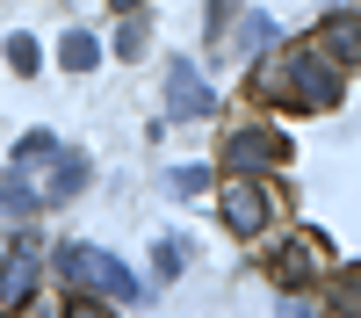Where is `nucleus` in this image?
<instances>
[{
  "instance_id": "1",
  "label": "nucleus",
  "mask_w": 361,
  "mask_h": 318,
  "mask_svg": "<svg viewBox=\"0 0 361 318\" xmlns=\"http://www.w3.org/2000/svg\"><path fill=\"white\" fill-rule=\"evenodd\" d=\"M340 80H347L340 66H325L311 44H296V51H275V58L253 73V94L275 102V109H304V116H318V109L340 102Z\"/></svg>"
},
{
  "instance_id": "2",
  "label": "nucleus",
  "mask_w": 361,
  "mask_h": 318,
  "mask_svg": "<svg viewBox=\"0 0 361 318\" xmlns=\"http://www.w3.org/2000/svg\"><path fill=\"white\" fill-rule=\"evenodd\" d=\"M58 282L94 289L102 304H145V282H137L116 253H102V246H58Z\"/></svg>"
},
{
  "instance_id": "3",
  "label": "nucleus",
  "mask_w": 361,
  "mask_h": 318,
  "mask_svg": "<svg viewBox=\"0 0 361 318\" xmlns=\"http://www.w3.org/2000/svg\"><path fill=\"white\" fill-rule=\"evenodd\" d=\"M325 268H333V253H325L318 231H289V239L267 246V282H275V289H304V282H318Z\"/></svg>"
},
{
  "instance_id": "4",
  "label": "nucleus",
  "mask_w": 361,
  "mask_h": 318,
  "mask_svg": "<svg viewBox=\"0 0 361 318\" xmlns=\"http://www.w3.org/2000/svg\"><path fill=\"white\" fill-rule=\"evenodd\" d=\"M224 166L231 173H275V166H289V137L275 123H238L224 137Z\"/></svg>"
},
{
  "instance_id": "5",
  "label": "nucleus",
  "mask_w": 361,
  "mask_h": 318,
  "mask_svg": "<svg viewBox=\"0 0 361 318\" xmlns=\"http://www.w3.org/2000/svg\"><path fill=\"white\" fill-rule=\"evenodd\" d=\"M217 210H224V224L238 231V239H260L267 231V188L253 181V173H231L224 195H217Z\"/></svg>"
},
{
  "instance_id": "6",
  "label": "nucleus",
  "mask_w": 361,
  "mask_h": 318,
  "mask_svg": "<svg viewBox=\"0 0 361 318\" xmlns=\"http://www.w3.org/2000/svg\"><path fill=\"white\" fill-rule=\"evenodd\" d=\"M311 51L325 58V66L354 73V66H361V15H354V8H333V15L311 29Z\"/></svg>"
},
{
  "instance_id": "7",
  "label": "nucleus",
  "mask_w": 361,
  "mask_h": 318,
  "mask_svg": "<svg viewBox=\"0 0 361 318\" xmlns=\"http://www.w3.org/2000/svg\"><path fill=\"white\" fill-rule=\"evenodd\" d=\"M166 102H173V116H217V94H209V80L188 66V58H173V73H166Z\"/></svg>"
},
{
  "instance_id": "8",
  "label": "nucleus",
  "mask_w": 361,
  "mask_h": 318,
  "mask_svg": "<svg viewBox=\"0 0 361 318\" xmlns=\"http://www.w3.org/2000/svg\"><path fill=\"white\" fill-rule=\"evenodd\" d=\"M94 58H102V44L87 37V29H66V37H58V66L66 73H94Z\"/></svg>"
},
{
  "instance_id": "9",
  "label": "nucleus",
  "mask_w": 361,
  "mask_h": 318,
  "mask_svg": "<svg viewBox=\"0 0 361 318\" xmlns=\"http://www.w3.org/2000/svg\"><path fill=\"white\" fill-rule=\"evenodd\" d=\"M267 44H275V22H267V15H253V22L238 29V37H231V51H238V58H260Z\"/></svg>"
},
{
  "instance_id": "10",
  "label": "nucleus",
  "mask_w": 361,
  "mask_h": 318,
  "mask_svg": "<svg viewBox=\"0 0 361 318\" xmlns=\"http://www.w3.org/2000/svg\"><path fill=\"white\" fill-rule=\"evenodd\" d=\"M166 188H173V195H202V188H209V166H173Z\"/></svg>"
},
{
  "instance_id": "11",
  "label": "nucleus",
  "mask_w": 361,
  "mask_h": 318,
  "mask_svg": "<svg viewBox=\"0 0 361 318\" xmlns=\"http://www.w3.org/2000/svg\"><path fill=\"white\" fill-rule=\"evenodd\" d=\"M180 260H188V246L159 239V253H152V275H159V282H166V275H180Z\"/></svg>"
},
{
  "instance_id": "12",
  "label": "nucleus",
  "mask_w": 361,
  "mask_h": 318,
  "mask_svg": "<svg viewBox=\"0 0 361 318\" xmlns=\"http://www.w3.org/2000/svg\"><path fill=\"white\" fill-rule=\"evenodd\" d=\"M8 66L15 73H37V37H8Z\"/></svg>"
},
{
  "instance_id": "13",
  "label": "nucleus",
  "mask_w": 361,
  "mask_h": 318,
  "mask_svg": "<svg viewBox=\"0 0 361 318\" xmlns=\"http://www.w3.org/2000/svg\"><path fill=\"white\" fill-rule=\"evenodd\" d=\"M116 51H123V58L145 51V22H123V29H116Z\"/></svg>"
},
{
  "instance_id": "14",
  "label": "nucleus",
  "mask_w": 361,
  "mask_h": 318,
  "mask_svg": "<svg viewBox=\"0 0 361 318\" xmlns=\"http://www.w3.org/2000/svg\"><path fill=\"white\" fill-rule=\"evenodd\" d=\"M340 311H361V275H340V297H333Z\"/></svg>"
},
{
  "instance_id": "15",
  "label": "nucleus",
  "mask_w": 361,
  "mask_h": 318,
  "mask_svg": "<svg viewBox=\"0 0 361 318\" xmlns=\"http://www.w3.org/2000/svg\"><path fill=\"white\" fill-rule=\"evenodd\" d=\"M224 8H231V0H217V15H209V22H217V29H224Z\"/></svg>"
},
{
  "instance_id": "16",
  "label": "nucleus",
  "mask_w": 361,
  "mask_h": 318,
  "mask_svg": "<svg viewBox=\"0 0 361 318\" xmlns=\"http://www.w3.org/2000/svg\"><path fill=\"white\" fill-rule=\"evenodd\" d=\"M109 8H145V0H109Z\"/></svg>"
},
{
  "instance_id": "17",
  "label": "nucleus",
  "mask_w": 361,
  "mask_h": 318,
  "mask_svg": "<svg viewBox=\"0 0 361 318\" xmlns=\"http://www.w3.org/2000/svg\"><path fill=\"white\" fill-rule=\"evenodd\" d=\"M0 268H8V260H0Z\"/></svg>"
}]
</instances>
